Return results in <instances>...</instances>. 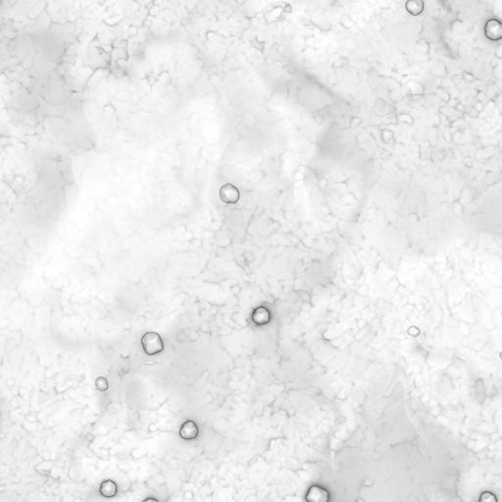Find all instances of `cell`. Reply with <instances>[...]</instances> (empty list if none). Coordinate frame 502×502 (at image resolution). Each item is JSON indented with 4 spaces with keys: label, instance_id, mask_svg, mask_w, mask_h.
Segmentation results:
<instances>
[{
    "label": "cell",
    "instance_id": "cell-1",
    "mask_svg": "<svg viewBox=\"0 0 502 502\" xmlns=\"http://www.w3.org/2000/svg\"><path fill=\"white\" fill-rule=\"evenodd\" d=\"M141 345L147 355H156L164 350V342L156 331H147L141 338Z\"/></svg>",
    "mask_w": 502,
    "mask_h": 502
},
{
    "label": "cell",
    "instance_id": "cell-2",
    "mask_svg": "<svg viewBox=\"0 0 502 502\" xmlns=\"http://www.w3.org/2000/svg\"><path fill=\"white\" fill-rule=\"evenodd\" d=\"M485 34L486 38L492 41L502 39V23L497 19H489L485 25Z\"/></svg>",
    "mask_w": 502,
    "mask_h": 502
},
{
    "label": "cell",
    "instance_id": "cell-3",
    "mask_svg": "<svg viewBox=\"0 0 502 502\" xmlns=\"http://www.w3.org/2000/svg\"><path fill=\"white\" fill-rule=\"evenodd\" d=\"M198 427L196 423L192 420H188L182 425L179 435L183 439L186 440H191L194 439L198 436Z\"/></svg>",
    "mask_w": 502,
    "mask_h": 502
},
{
    "label": "cell",
    "instance_id": "cell-4",
    "mask_svg": "<svg viewBox=\"0 0 502 502\" xmlns=\"http://www.w3.org/2000/svg\"><path fill=\"white\" fill-rule=\"evenodd\" d=\"M100 494L106 498L114 497L118 493V486L117 484L112 481V480H106L103 483H101L99 487Z\"/></svg>",
    "mask_w": 502,
    "mask_h": 502
},
{
    "label": "cell",
    "instance_id": "cell-5",
    "mask_svg": "<svg viewBox=\"0 0 502 502\" xmlns=\"http://www.w3.org/2000/svg\"><path fill=\"white\" fill-rule=\"evenodd\" d=\"M405 8L409 14L419 16L423 13L425 3L423 0H407L405 3Z\"/></svg>",
    "mask_w": 502,
    "mask_h": 502
},
{
    "label": "cell",
    "instance_id": "cell-6",
    "mask_svg": "<svg viewBox=\"0 0 502 502\" xmlns=\"http://www.w3.org/2000/svg\"><path fill=\"white\" fill-rule=\"evenodd\" d=\"M308 500L313 501H324L328 499V492L320 486H313L308 492L307 495Z\"/></svg>",
    "mask_w": 502,
    "mask_h": 502
},
{
    "label": "cell",
    "instance_id": "cell-7",
    "mask_svg": "<svg viewBox=\"0 0 502 502\" xmlns=\"http://www.w3.org/2000/svg\"><path fill=\"white\" fill-rule=\"evenodd\" d=\"M95 388L99 392H106L109 389V383L105 377H98L95 380Z\"/></svg>",
    "mask_w": 502,
    "mask_h": 502
}]
</instances>
